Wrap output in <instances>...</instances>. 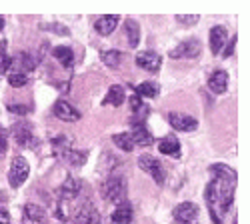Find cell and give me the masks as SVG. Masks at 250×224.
Wrapping results in <instances>:
<instances>
[{
  "label": "cell",
  "mask_w": 250,
  "mask_h": 224,
  "mask_svg": "<svg viewBox=\"0 0 250 224\" xmlns=\"http://www.w3.org/2000/svg\"><path fill=\"white\" fill-rule=\"evenodd\" d=\"M100 190H102V196L108 202H112V204H122L124 198H126V180L120 174H112L104 180Z\"/></svg>",
  "instance_id": "6da1fadb"
},
{
  "label": "cell",
  "mask_w": 250,
  "mask_h": 224,
  "mask_svg": "<svg viewBox=\"0 0 250 224\" xmlns=\"http://www.w3.org/2000/svg\"><path fill=\"white\" fill-rule=\"evenodd\" d=\"M30 174V164L26 162V158L22 156H16L12 160V164H10V172H8V182H10V186L12 188H18V186H22L26 178Z\"/></svg>",
  "instance_id": "7a4b0ae2"
},
{
  "label": "cell",
  "mask_w": 250,
  "mask_h": 224,
  "mask_svg": "<svg viewBox=\"0 0 250 224\" xmlns=\"http://www.w3.org/2000/svg\"><path fill=\"white\" fill-rule=\"evenodd\" d=\"M138 166H140L144 172H146V174H150L152 180L156 182L158 186L164 184V170H162L160 160H156V158L150 156V154H142V156L138 158Z\"/></svg>",
  "instance_id": "3957f363"
},
{
  "label": "cell",
  "mask_w": 250,
  "mask_h": 224,
  "mask_svg": "<svg viewBox=\"0 0 250 224\" xmlns=\"http://www.w3.org/2000/svg\"><path fill=\"white\" fill-rule=\"evenodd\" d=\"M74 220H76V224H100V212L90 200H86L80 204Z\"/></svg>",
  "instance_id": "277c9868"
},
{
  "label": "cell",
  "mask_w": 250,
  "mask_h": 224,
  "mask_svg": "<svg viewBox=\"0 0 250 224\" xmlns=\"http://www.w3.org/2000/svg\"><path fill=\"white\" fill-rule=\"evenodd\" d=\"M168 122L174 130H180V132H192L198 128V120L192 118V116H186V114H180V112H170L168 114Z\"/></svg>",
  "instance_id": "5b68a950"
},
{
  "label": "cell",
  "mask_w": 250,
  "mask_h": 224,
  "mask_svg": "<svg viewBox=\"0 0 250 224\" xmlns=\"http://www.w3.org/2000/svg\"><path fill=\"white\" fill-rule=\"evenodd\" d=\"M136 64L142 70H146V72H158L160 70V64H162V58L156 52L144 50V52H138L136 54Z\"/></svg>",
  "instance_id": "8992f818"
},
{
  "label": "cell",
  "mask_w": 250,
  "mask_h": 224,
  "mask_svg": "<svg viewBox=\"0 0 250 224\" xmlns=\"http://www.w3.org/2000/svg\"><path fill=\"white\" fill-rule=\"evenodd\" d=\"M174 218L178 224H192L198 218V206L194 202H182L174 208Z\"/></svg>",
  "instance_id": "52a82bcc"
},
{
  "label": "cell",
  "mask_w": 250,
  "mask_h": 224,
  "mask_svg": "<svg viewBox=\"0 0 250 224\" xmlns=\"http://www.w3.org/2000/svg\"><path fill=\"white\" fill-rule=\"evenodd\" d=\"M200 54V42L194 38L184 40L174 50H170V58H194Z\"/></svg>",
  "instance_id": "ba28073f"
},
{
  "label": "cell",
  "mask_w": 250,
  "mask_h": 224,
  "mask_svg": "<svg viewBox=\"0 0 250 224\" xmlns=\"http://www.w3.org/2000/svg\"><path fill=\"white\" fill-rule=\"evenodd\" d=\"M22 222L24 224H46V212L44 208H40L38 204H24L22 208Z\"/></svg>",
  "instance_id": "9c48e42d"
},
{
  "label": "cell",
  "mask_w": 250,
  "mask_h": 224,
  "mask_svg": "<svg viewBox=\"0 0 250 224\" xmlns=\"http://www.w3.org/2000/svg\"><path fill=\"white\" fill-rule=\"evenodd\" d=\"M54 116L64 120V122H76L80 118V112L70 102H66V100H58V102L54 104Z\"/></svg>",
  "instance_id": "30bf717a"
},
{
  "label": "cell",
  "mask_w": 250,
  "mask_h": 224,
  "mask_svg": "<svg viewBox=\"0 0 250 224\" xmlns=\"http://www.w3.org/2000/svg\"><path fill=\"white\" fill-rule=\"evenodd\" d=\"M12 138L16 140V144H20V146H28L30 142L34 140V136H32V126L28 124V122H18V124H14L12 126Z\"/></svg>",
  "instance_id": "8fae6325"
},
{
  "label": "cell",
  "mask_w": 250,
  "mask_h": 224,
  "mask_svg": "<svg viewBox=\"0 0 250 224\" xmlns=\"http://www.w3.org/2000/svg\"><path fill=\"white\" fill-rule=\"evenodd\" d=\"M208 88L214 94H224L228 88V74L224 70H214L208 78Z\"/></svg>",
  "instance_id": "7c38bea8"
},
{
  "label": "cell",
  "mask_w": 250,
  "mask_h": 224,
  "mask_svg": "<svg viewBox=\"0 0 250 224\" xmlns=\"http://www.w3.org/2000/svg\"><path fill=\"white\" fill-rule=\"evenodd\" d=\"M130 136H132L134 146H150L154 142L152 134L146 130V126H144V124H134L132 130H130Z\"/></svg>",
  "instance_id": "4fadbf2b"
},
{
  "label": "cell",
  "mask_w": 250,
  "mask_h": 224,
  "mask_svg": "<svg viewBox=\"0 0 250 224\" xmlns=\"http://www.w3.org/2000/svg\"><path fill=\"white\" fill-rule=\"evenodd\" d=\"M78 192H80V180H76L72 176H68L58 188V194H60L62 200H72V198L78 196Z\"/></svg>",
  "instance_id": "5bb4252c"
},
{
  "label": "cell",
  "mask_w": 250,
  "mask_h": 224,
  "mask_svg": "<svg viewBox=\"0 0 250 224\" xmlns=\"http://www.w3.org/2000/svg\"><path fill=\"white\" fill-rule=\"evenodd\" d=\"M118 26V16L114 14H108V16H102L94 22V30L100 34V36H108L114 32V28Z\"/></svg>",
  "instance_id": "9a60e30c"
},
{
  "label": "cell",
  "mask_w": 250,
  "mask_h": 224,
  "mask_svg": "<svg viewBox=\"0 0 250 224\" xmlns=\"http://www.w3.org/2000/svg\"><path fill=\"white\" fill-rule=\"evenodd\" d=\"M226 38H228V30L224 26H214L210 30V50H212V54H220L222 52Z\"/></svg>",
  "instance_id": "2e32d148"
},
{
  "label": "cell",
  "mask_w": 250,
  "mask_h": 224,
  "mask_svg": "<svg viewBox=\"0 0 250 224\" xmlns=\"http://www.w3.org/2000/svg\"><path fill=\"white\" fill-rule=\"evenodd\" d=\"M158 150L166 156H178L180 154V142L174 134H168V136H164L160 142H158Z\"/></svg>",
  "instance_id": "e0dca14e"
},
{
  "label": "cell",
  "mask_w": 250,
  "mask_h": 224,
  "mask_svg": "<svg viewBox=\"0 0 250 224\" xmlns=\"http://www.w3.org/2000/svg\"><path fill=\"white\" fill-rule=\"evenodd\" d=\"M112 224H130L132 218H134V210L130 204H126V202H122V204L116 206V210L112 212Z\"/></svg>",
  "instance_id": "ac0fdd59"
},
{
  "label": "cell",
  "mask_w": 250,
  "mask_h": 224,
  "mask_svg": "<svg viewBox=\"0 0 250 224\" xmlns=\"http://www.w3.org/2000/svg\"><path fill=\"white\" fill-rule=\"evenodd\" d=\"M124 100H126V94H124V88L120 84H112L106 92V98L102 100L104 106H120Z\"/></svg>",
  "instance_id": "d6986e66"
},
{
  "label": "cell",
  "mask_w": 250,
  "mask_h": 224,
  "mask_svg": "<svg viewBox=\"0 0 250 224\" xmlns=\"http://www.w3.org/2000/svg\"><path fill=\"white\" fill-rule=\"evenodd\" d=\"M12 66H18V72L26 74L28 70H32L36 66V60L30 54H26V52H20V54H16L12 58Z\"/></svg>",
  "instance_id": "ffe728a7"
},
{
  "label": "cell",
  "mask_w": 250,
  "mask_h": 224,
  "mask_svg": "<svg viewBox=\"0 0 250 224\" xmlns=\"http://www.w3.org/2000/svg\"><path fill=\"white\" fill-rule=\"evenodd\" d=\"M210 170L216 174L218 180H224V182H230V184H236V170H234V168L224 166V164H214V166H210Z\"/></svg>",
  "instance_id": "44dd1931"
},
{
  "label": "cell",
  "mask_w": 250,
  "mask_h": 224,
  "mask_svg": "<svg viewBox=\"0 0 250 224\" xmlns=\"http://www.w3.org/2000/svg\"><path fill=\"white\" fill-rule=\"evenodd\" d=\"M52 54H54V58H58V62L64 66V68H70L72 66L74 54H72V48L70 46H54Z\"/></svg>",
  "instance_id": "7402d4cb"
},
{
  "label": "cell",
  "mask_w": 250,
  "mask_h": 224,
  "mask_svg": "<svg viewBox=\"0 0 250 224\" xmlns=\"http://www.w3.org/2000/svg\"><path fill=\"white\" fill-rule=\"evenodd\" d=\"M124 28H126L128 44H130L132 48H136L138 42H140V26H138V22H136V20H132V18H128L126 22H124Z\"/></svg>",
  "instance_id": "603a6c76"
},
{
  "label": "cell",
  "mask_w": 250,
  "mask_h": 224,
  "mask_svg": "<svg viewBox=\"0 0 250 224\" xmlns=\"http://www.w3.org/2000/svg\"><path fill=\"white\" fill-rule=\"evenodd\" d=\"M60 158H64L68 164H72V166H82V164H84V160H86V152H78V150L66 148V150H62Z\"/></svg>",
  "instance_id": "cb8c5ba5"
},
{
  "label": "cell",
  "mask_w": 250,
  "mask_h": 224,
  "mask_svg": "<svg viewBox=\"0 0 250 224\" xmlns=\"http://www.w3.org/2000/svg\"><path fill=\"white\" fill-rule=\"evenodd\" d=\"M112 142H114V144H116L120 150H124V152L134 150V142H132L130 132H120V134H114V136H112Z\"/></svg>",
  "instance_id": "d4e9b609"
},
{
  "label": "cell",
  "mask_w": 250,
  "mask_h": 224,
  "mask_svg": "<svg viewBox=\"0 0 250 224\" xmlns=\"http://www.w3.org/2000/svg\"><path fill=\"white\" fill-rule=\"evenodd\" d=\"M100 58H102V62L106 64L108 68H118L120 62H122V52H118V50H104V52H100Z\"/></svg>",
  "instance_id": "484cf974"
},
{
  "label": "cell",
  "mask_w": 250,
  "mask_h": 224,
  "mask_svg": "<svg viewBox=\"0 0 250 224\" xmlns=\"http://www.w3.org/2000/svg\"><path fill=\"white\" fill-rule=\"evenodd\" d=\"M138 98H156L158 96V86L154 82H142L134 88Z\"/></svg>",
  "instance_id": "4316f807"
},
{
  "label": "cell",
  "mask_w": 250,
  "mask_h": 224,
  "mask_svg": "<svg viewBox=\"0 0 250 224\" xmlns=\"http://www.w3.org/2000/svg\"><path fill=\"white\" fill-rule=\"evenodd\" d=\"M8 42L0 40V74H6V70L12 66V56H8Z\"/></svg>",
  "instance_id": "83f0119b"
},
{
  "label": "cell",
  "mask_w": 250,
  "mask_h": 224,
  "mask_svg": "<svg viewBox=\"0 0 250 224\" xmlns=\"http://www.w3.org/2000/svg\"><path fill=\"white\" fill-rule=\"evenodd\" d=\"M8 84H10L12 88H22V86L28 84V76L22 74V72H12V74L8 76Z\"/></svg>",
  "instance_id": "f1b7e54d"
},
{
  "label": "cell",
  "mask_w": 250,
  "mask_h": 224,
  "mask_svg": "<svg viewBox=\"0 0 250 224\" xmlns=\"http://www.w3.org/2000/svg\"><path fill=\"white\" fill-rule=\"evenodd\" d=\"M176 20L180 24H186V26H190V24H196L198 22V16H176Z\"/></svg>",
  "instance_id": "f546056e"
},
{
  "label": "cell",
  "mask_w": 250,
  "mask_h": 224,
  "mask_svg": "<svg viewBox=\"0 0 250 224\" xmlns=\"http://www.w3.org/2000/svg\"><path fill=\"white\" fill-rule=\"evenodd\" d=\"M42 28H50V30H58L56 34H62V36H66V34H70V30H68L66 26H62V24H44Z\"/></svg>",
  "instance_id": "4dcf8cb0"
},
{
  "label": "cell",
  "mask_w": 250,
  "mask_h": 224,
  "mask_svg": "<svg viewBox=\"0 0 250 224\" xmlns=\"http://www.w3.org/2000/svg\"><path fill=\"white\" fill-rule=\"evenodd\" d=\"M8 150V142H6V134H4V130L0 128V156H2L4 152Z\"/></svg>",
  "instance_id": "1f68e13d"
},
{
  "label": "cell",
  "mask_w": 250,
  "mask_h": 224,
  "mask_svg": "<svg viewBox=\"0 0 250 224\" xmlns=\"http://www.w3.org/2000/svg\"><path fill=\"white\" fill-rule=\"evenodd\" d=\"M234 46H236V36H232V40H230V44H228V46H226V48H224V50H222L220 54H222L224 58H228V56H230V54L234 52Z\"/></svg>",
  "instance_id": "d6a6232c"
},
{
  "label": "cell",
  "mask_w": 250,
  "mask_h": 224,
  "mask_svg": "<svg viewBox=\"0 0 250 224\" xmlns=\"http://www.w3.org/2000/svg\"><path fill=\"white\" fill-rule=\"evenodd\" d=\"M130 106H132V112H136V110H140L144 104H142V100H140L138 96L132 94V96H130Z\"/></svg>",
  "instance_id": "836d02e7"
},
{
  "label": "cell",
  "mask_w": 250,
  "mask_h": 224,
  "mask_svg": "<svg viewBox=\"0 0 250 224\" xmlns=\"http://www.w3.org/2000/svg\"><path fill=\"white\" fill-rule=\"evenodd\" d=\"M8 110H10V112H14V114H26V112H28V108H26V106H20V104H10V106H8Z\"/></svg>",
  "instance_id": "e575fe53"
},
{
  "label": "cell",
  "mask_w": 250,
  "mask_h": 224,
  "mask_svg": "<svg viewBox=\"0 0 250 224\" xmlns=\"http://www.w3.org/2000/svg\"><path fill=\"white\" fill-rule=\"evenodd\" d=\"M8 222H10V214L4 208H0V224H8Z\"/></svg>",
  "instance_id": "d590c367"
},
{
  "label": "cell",
  "mask_w": 250,
  "mask_h": 224,
  "mask_svg": "<svg viewBox=\"0 0 250 224\" xmlns=\"http://www.w3.org/2000/svg\"><path fill=\"white\" fill-rule=\"evenodd\" d=\"M2 28H4V18L0 16V30H2Z\"/></svg>",
  "instance_id": "8d00e7d4"
}]
</instances>
